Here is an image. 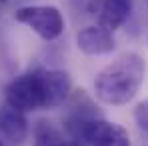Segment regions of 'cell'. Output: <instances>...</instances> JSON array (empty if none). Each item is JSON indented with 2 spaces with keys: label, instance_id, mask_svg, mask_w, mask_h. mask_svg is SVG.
Here are the masks:
<instances>
[{
  "label": "cell",
  "instance_id": "cell-1",
  "mask_svg": "<svg viewBox=\"0 0 148 146\" xmlns=\"http://www.w3.org/2000/svg\"><path fill=\"white\" fill-rule=\"evenodd\" d=\"M146 74V62L138 52H126L104 66L94 78V94L108 106H124L138 94Z\"/></svg>",
  "mask_w": 148,
  "mask_h": 146
},
{
  "label": "cell",
  "instance_id": "cell-2",
  "mask_svg": "<svg viewBox=\"0 0 148 146\" xmlns=\"http://www.w3.org/2000/svg\"><path fill=\"white\" fill-rule=\"evenodd\" d=\"M4 100L8 106L20 110V112H32V110H50L52 98H50L48 86V68H34L18 74L12 78L4 88Z\"/></svg>",
  "mask_w": 148,
  "mask_h": 146
},
{
  "label": "cell",
  "instance_id": "cell-3",
  "mask_svg": "<svg viewBox=\"0 0 148 146\" xmlns=\"http://www.w3.org/2000/svg\"><path fill=\"white\" fill-rule=\"evenodd\" d=\"M16 22L28 26L34 34H38L42 40H56L64 32V16L56 6L48 4H30V6H20L14 12Z\"/></svg>",
  "mask_w": 148,
  "mask_h": 146
},
{
  "label": "cell",
  "instance_id": "cell-4",
  "mask_svg": "<svg viewBox=\"0 0 148 146\" xmlns=\"http://www.w3.org/2000/svg\"><path fill=\"white\" fill-rule=\"evenodd\" d=\"M74 140L84 142L86 146H130L128 132L102 116L86 120L78 128Z\"/></svg>",
  "mask_w": 148,
  "mask_h": 146
},
{
  "label": "cell",
  "instance_id": "cell-5",
  "mask_svg": "<svg viewBox=\"0 0 148 146\" xmlns=\"http://www.w3.org/2000/svg\"><path fill=\"white\" fill-rule=\"evenodd\" d=\"M76 46L86 56H104L116 48V40L112 36V30L100 24H92L76 34Z\"/></svg>",
  "mask_w": 148,
  "mask_h": 146
},
{
  "label": "cell",
  "instance_id": "cell-6",
  "mask_svg": "<svg viewBox=\"0 0 148 146\" xmlns=\"http://www.w3.org/2000/svg\"><path fill=\"white\" fill-rule=\"evenodd\" d=\"M0 136L10 144H22L28 138L26 114L4 104L0 106Z\"/></svg>",
  "mask_w": 148,
  "mask_h": 146
},
{
  "label": "cell",
  "instance_id": "cell-7",
  "mask_svg": "<svg viewBox=\"0 0 148 146\" xmlns=\"http://www.w3.org/2000/svg\"><path fill=\"white\" fill-rule=\"evenodd\" d=\"M132 6H134V0H100L98 24L112 32L118 30L130 18Z\"/></svg>",
  "mask_w": 148,
  "mask_h": 146
},
{
  "label": "cell",
  "instance_id": "cell-8",
  "mask_svg": "<svg viewBox=\"0 0 148 146\" xmlns=\"http://www.w3.org/2000/svg\"><path fill=\"white\" fill-rule=\"evenodd\" d=\"M32 146H68V140H64V134L60 132V128H56L52 122L36 120L34 128H32Z\"/></svg>",
  "mask_w": 148,
  "mask_h": 146
},
{
  "label": "cell",
  "instance_id": "cell-9",
  "mask_svg": "<svg viewBox=\"0 0 148 146\" xmlns=\"http://www.w3.org/2000/svg\"><path fill=\"white\" fill-rule=\"evenodd\" d=\"M132 116H134V122H136L138 130H140L144 136H148V100H142V102L136 104Z\"/></svg>",
  "mask_w": 148,
  "mask_h": 146
},
{
  "label": "cell",
  "instance_id": "cell-10",
  "mask_svg": "<svg viewBox=\"0 0 148 146\" xmlns=\"http://www.w3.org/2000/svg\"><path fill=\"white\" fill-rule=\"evenodd\" d=\"M70 8L74 12H82V14H98L100 0H68Z\"/></svg>",
  "mask_w": 148,
  "mask_h": 146
},
{
  "label": "cell",
  "instance_id": "cell-11",
  "mask_svg": "<svg viewBox=\"0 0 148 146\" xmlns=\"http://www.w3.org/2000/svg\"><path fill=\"white\" fill-rule=\"evenodd\" d=\"M68 146H86L84 142H78V140H72V142H68Z\"/></svg>",
  "mask_w": 148,
  "mask_h": 146
},
{
  "label": "cell",
  "instance_id": "cell-12",
  "mask_svg": "<svg viewBox=\"0 0 148 146\" xmlns=\"http://www.w3.org/2000/svg\"><path fill=\"white\" fill-rule=\"evenodd\" d=\"M2 140H4V138H2V136H0V146H4V144H2Z\"/></svg>",
  "mask_w": 148,
  "mask_h": 146
},
{
  "label": "cell",
  "instance_id": "cell-13",
  "mask_svg": "<svg viewBox=\"0 0 148 146\" xmlns=\"http://www.w3.org/2000/svg\"><path fill=\"white\" fill-rule=\"evenodd\" d=\"M0 2H6V0H0Z\"/></svg>",
  "mask_w": 148,
  "mask_h": 146
}]
</instances>
